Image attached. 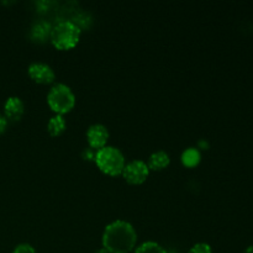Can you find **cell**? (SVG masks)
Returning a JSON list of instances; mask_svg holds the SVG:
<instances>
[{
    "mask_svg": "<svg viewBox=\"0 0 253 253\" xmlns=\"http://www.w3.org/2000/svg\"><path fill=\"white\" fill-rule=\"evenodd\" d=\"M137 242V234L130 222L118 220L105 227L103 234V247L110 253H128Z\"/></svg>",
    "mask_w": 253,
    "mask_h": 253,
    "instance_id": "cell-1",
    "label": "cell"
},
{
    "mask_svg": "<svg viewBox=\"0 0 253 253\" xmlns=\"http://www.w3.org/2000/svg\"><path fill=\"white\" fill-rule=\"evenodd\" d=\"M81 34L82 30L73 21L63 20L52 26L49 40L56 48L71 49L77 46Z\"/></svg>",
    "mask_w": 253,
    "mask_h": 253,
    "instance_id": "cell-2",
    "label": "cell"
},
{
    "mask_svg": "<svg viewBox=\"0 0 253 253\" xmlns=\"http://www.w3.org/2000/svg\"><path fill=\"white\" fill-rule=\"evenodd\" d=\"M95 162L99 169L109 175H119L125 168V157L116 147L105 146L96 151Z\"/></svg>",
    "mask_w": 253,
    "mask_h": 253,
    "instance_id": "cell-3",
    "label": "cell"
},
{
    "mask_svg": "<svg viewBox=\"0 0 253 253\" xmlns=\"http://www.w3.org/2000/svg\"><path fill=\"white\" fill-rule=\"evenodd\" d=\"M49 108L58 115L69 113L76 105V96L72 89L66 84H54L47 94Z\"/></svg>",
    "mask_w": 253,
    "mask_h": 253,
    "instance_id": "cell-4",
    "label": "cell"
},
{
    "mask_svg": "<svg viewBox=\"0 0 253 253\" xmlns=\"http://www.w3.org/2000/svg\"><path fill=\"white\" fill-rule=\"evenodd\" d=\"M121 174L128 184H141L147 179L148 174H150V168H148L147 163L143 161L135 160L125 165Z\"/></svg>",
    "mask_w": 253,
    "mask_h": 253,
    "instance_id": "cell-5",
    "label": "cell"
},
{
    "mask_svg": "<svg viewBox=\"0 0 253 253\" xmlns=\"http://www.w3.org/2000/svg\"><path fill=\"white\" fill-rule=\"evenodd\" d=\"M27 72H29L30 78L40 84H49L56 78V74H54V71L51 68V66L41 63V62H35V63L30 64Z\"/></svg>",
    "mask_w": 253,
    "mask_h": 253,
    "instance_id": "cell-6",
    "label": "cell"
},
{
    "mask_svg": "<svg viewBox=\"0 0 253 253\" xmlns=\"http://www.w3.org/2000/svg\"><path fill=\"white\" fill-rule=\"evenodd\" d=\"M86 140L91 148L100 150V148L105 147L109 140L108 128L101 124H94L86 131Z\"/></svg>",
    "mask_w": 253,
    "mask_h": 253,
    "instance_id": "cell-7",
    "label": "cell"
},
{
    "mask_svg": "<svg viewBox=\"0 0 253 253\" xmlns=\"http://www.w3.org/2000/svg\"><path fill=\"white\" fill-rule=\"evenodd\" d=\"M24 103L17 96H10L4 104V116L6 120L17 121L24 115Z\"/></svg>",
    "mask_w": 253,
    "mask_h": 253,
    "instance_id": "cell-8",
    "label": "cell"
},
{
    "mask_svg": "<svg viewBox=\"0 0 253 253\" xmlns=\"http://www.w3.org/2000/svg\"><path fill=\"white\" fill-rule=\"evenodd\" d=\"M51 30L52 26L49 25V22L43 21V20L35 22L31 29V39L37 42L46 41L51 36Z\"/></svg>",
    "mask_w": 253,
    "mask_h": 253,
    "instance_id": "cell-9",
    "label": "cell"
},
{
    "mask_svg": "<svg viewBox=\"0 0 253 253\" xmlns=\"http://www.w3.org/2000/svg\"><path fill=\"white\" fill-rule=\"evenodd\" d=\"M170 163L169 155L165 151H157V152H153L152 155L148 158V168L153 170H161L165 169L166 167H168Z\"/></svg>",
    "mask_w": 253,
    "mask_h": 253,
    "instance_id": "cell-10",
    "label": "cell"
},
{
    "mask_svg": "<svg viewBox=\"0 0 253 253\" xmlns=\"http://www.w3.org/2000/svg\"><path fill=\"white\" fill-rule=\"evenodd\" d=\"M67 123L66 120H64L63 115H58V114H57V115L52 116V118L49 119L48 125H47V130H48V132L51 133L52 136H59L64 132Z\"/></svg>",
    "mask_w": 253,
    "mask_h": 253,
    "instance_id": "cell-11",
    "label": "cell"
},
{
    "mask_svg": "<svg viewBox=\"0 0 253 253\" xmlns=\"http://www.w3.org/2000/svg\"><path fill=\"white\" fill-rule=\"evenodd\" d=\"M200 160H202V155H200L199 151L194 147H190L188 150H185L182 153V162L183 165L187 166V167H195V166L199 165Z\"/></svg>",
    "mask_w": 253,
    "mask_h": 253,
    "instance_id": "cell-12",
    "label": "cell"
},
{
    "mask_svg": "<svg viewBox=\"0 0 253 253\" xmlns=\"http://www.w3.org/2000/svg\"><path fill=\"white\" fill-rule=\"evenodd\" d=\"M135 253H167V251L160 244H157V242L148 241L140 245L136 249Z\"/></svg>",
    "mask_w": 253,
    "mask_h": 253,
    "instance_id": "cell-13",
    "label": "cell"
},
{
    "mask_svg": "<svg viewBox=\"0 0 253 253\" xmlns=\"http://www.w3.org/2000/svg\"><path fill=\"white\" fill-rule=\"evenodd\" d=\"M188 253H212V250L210 245L205 244V242H199V244H195Z\"/></svg>",
    "mask_w": 253,
    "mask_h": 253,
    "instance_id": "cell-14",
    "label": "cell"
},
{
    "mask_svg": "<svg viewBox=\"0 0 253 253\" xmlns=\"http://www.w3.org/2000/svg\"><path fill=\"white\" fill-rule=\"evenodd\" d=\"M12 253H36L34 247L29 244H20L14 249Z\"/></svg>",
    "mask_w": 253,
    "mask_h": 253,
    "instance_id": "cell-15",
    "label": "cell"
},
{
    "mask_svg": "<svg viewBox=\"0 0 253 253\" xmlns=\"http://www.w3.org/2000/svg\"><path fill=\"white\" fill-rule=\"evenodd\" d=\"M6 125H7L6 118H5L2 114H0V135H1V133L5 131V128H6Z\"/></svg>",
    "mask_w": 253,
    "mask_h": 253,
    "instance_id": "cell-16",
    "label": "cell"
},
{
    "mask_svg": "<svg viewBox=\"0 0 253 253\" xmlns=\"http://www.w3.org/2000/svg\"><path fill=\"white\" fill-rule=\"evenodd\" d=\"M244 253H253V246L247 247V249L245 250V252H244Z\"/></svg>",
    "mask_w": 253,
    "mask_h": 253,
    "instance_id": "cell-17",
    "label": "cell"
},
{
    "mask_svg": "<svg viewBox=\"0 0 253 253\" xmlns=\"http://www.w3.org/2000/svg\"><path fill=\"white\" fill-rule=\"evenodd\" d=\"M95 253H110V252H109L108 250H106V249H104V247H103V249L98 250V251H96Z\"/></svg>",
    "mask_w": 253,
    "mask_h": 253,
    "instance_id": "cell-18",
    "label": "cell"
}]
</instances>
